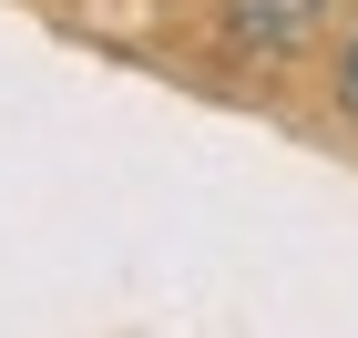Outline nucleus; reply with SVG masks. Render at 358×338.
I'll list each match as a JSON object with an SVG mask.
<instances>
[{
    "mask_svg": "<svg viewBox=\"0 0 358 338\" xmlns=\"http://www.w3.org/2000/svg\"><path fill=\"white\" fill-rule=\"evenodd\" d=\"M328 21V0H225V52L236 62H297Z\"/></svg>",
    "mask_w": 358,
    "mask_h": 338,
    "instance_id": "obj_1",
    "label": "nucleus"
},
{
    "mask_svg": "<svg viewBox=\"0 0 358 338\" xmlns=\"http://www.w3.org/2000/svg\"><path fill=\"white\" fill-rule=\"evenodd\" d=\"M338 103H348V123H358V31L338 41Z\"/></svg>",
    "mask_w": 358,
    "mask_h": 338,
    "instance_id": "obj_2",
    "label": "nucleus"
}]
</instances>
